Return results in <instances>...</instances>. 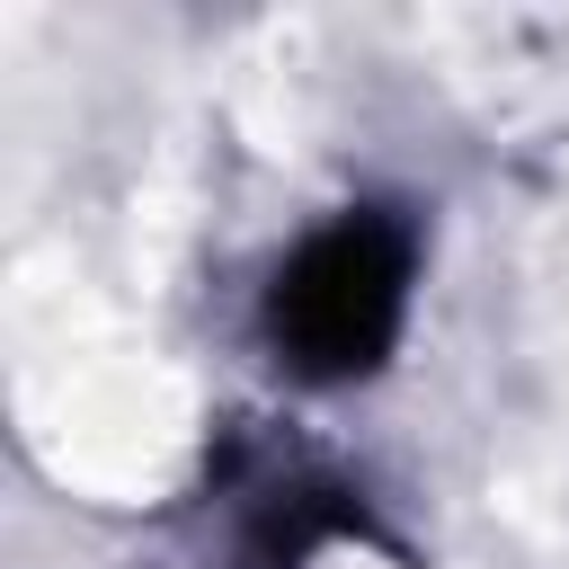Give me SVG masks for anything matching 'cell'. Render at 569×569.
<instances>
[{
	"mask_svg": "<svg viewBox=\"0 0 569 569\" xmlns=\"http://www.w3.org/2000/svg\"><path fill=\"white\" fill-rule=\"evenodd\" d=\"M400 302H409V231L391 213H347L293 249L267 320H276V347L311 382H347L391 356Z\"/></svg>",
	"mask_w": 569,
	"mask_h": 569,
	"instance_id": "1",
	"label": "cell"
}]
</instances>
